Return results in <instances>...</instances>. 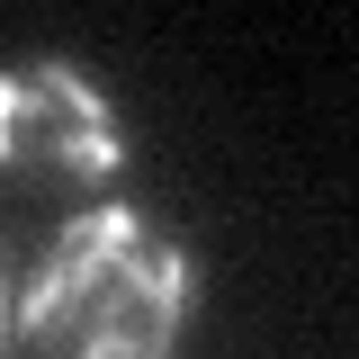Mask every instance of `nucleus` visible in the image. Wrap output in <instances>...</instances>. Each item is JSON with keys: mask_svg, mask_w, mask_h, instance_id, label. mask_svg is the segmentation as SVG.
Returning <instances> with one entry per match:
<instances>
[{"mask_svg": "<svg viewBox=\"0 0 359 359\" xmlns=\"http://www.w3.org/2000/svg\"><path fill=\"white\" fill-rule=\"evenodd\" d=\"M117 108L72 63H9L0 72V162L36 180H108L117 171Z\"/></svg>", "mask_w": 359, "mask_h": 359, "instance_id": "f03ea898", "label": "nucleus"}, {"mask_svg": "<svg viewBox=\"0 0 359 359\" xmlns=\"http://www.w3.org/2000/svg\"><path fill=\"white\" fill-rule=\"evenodd\" d=\"M198 306V261L135 207H90L45 252L18 332L36 359H171Z\"/></svg>", "mask_w": 359, "mask_h": 359, "instance_id": "f257e3e1", "label": "nucleus"}, {"mask_svg": "<svg viewBox=\"0 0 359 359\" xmlns=\"http://www.w3.org/2000/svg\"><path fill=\"white\" fill-rule=\"evenodd\" d=\"M18 306H27V287H18V261L0 252V351L18 341Z\"/></svg>", "mask_w": 359, "mask_h": 359, "instance_id": "7ed1b4c3", "label": "nucleus"}]
</instances>
